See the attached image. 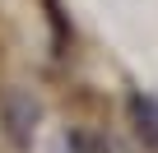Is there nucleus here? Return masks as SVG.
<instances>
[{
	"label": "nucleus",
	"instance_id": "7ed1b4c3",
	"mask_svg": "<svg viewBox=\"0 0 158 153\" xmlns=\"http://www.w3.org/2000/svg\"><path fill=\"white\" fill-rule=\"evenodd\" d=\"M65 144H70L65 153H121V148H116L107 135H98V130H84V125H74V130L65 135Z\"/></svg>",
	"mask_w": 158,
	"mask_h": 153
},
{
	"label": "nucleus",
	"instance_id": "f03ea898",
	"mask_svg": "<svg viewBox=\"0 0 158 153\" xmlns=\"http://www.w3.org/2000/svg\"><path fill=\"white\" fill-rule=\"evenodd\" d=\"M130 125H135V135L158 153V98H149V93H130Z\"/></svg>",
	"mask_w": 158,
	"mask_h": 153
},
{
	"label": "nucleus",
	"instance_id": "f257e3e1",
	"mask_svg": "<svg viewBox=\"0 0 158 153\" xmlns=\"http://www.w3.org/2000/svg\"><path fill=\"white\" fill-rule=\"evenodd\" d=\"M37 125H42V107H37L23 88H10V93H5V130H10V139H14L19 148H28L33 135H37Z\"/></svg>",
	"mask_w": 158,
	"mask_h": 153
}]
</instances>
